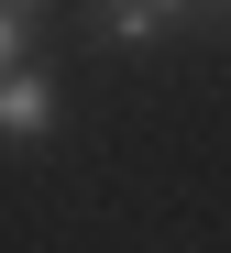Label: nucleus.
<instances>
[{
    "label": "nucleus",
    "instance_id": "obj_2",
    "mask_svg": "<svg viewBox=\"0 0 231 253\" xmlns=\"http://www.w3.org/2000/svg\"><path fill=\"white\" fill-rule=\"evenodd\" d=\"M33 55V22H11V11H0V66H22Z\"/></svg>",
    "mask_w": 231,
    "mask_h": 253
},
{
    "label": "nucleus",
    "instance_id": "obj_3",
    "mask_svg": "<svg viewBox=\"0 0 231 253\" xmlns=\"http://www.w3.org/2000/svg\"><path fill=\"white\" fill-rule=\"evenodd\" d=\"M99 11H154V22H187V0H99Z\"/></svg>",
    "mask_w": 231,
    "mask_h": 253
},
{
    "label": "nucleus",
    "instance_id": "obj_4",
    "mask_svg": "<svg viewBox=\"0 0 231 253\" xmlns=\"http://www.w3.org/2000/svg\"><path fill=\"white\" fill-rule=\"evenodd\" d=\"M0 11H11V22H33V11H44V0H0Z\"/></svg>",
    "mask_w": 231,
    "mask_h": 253
},
{
    "label": "nucleus",
    "instance_id": "obj_1",
    "mask_svg": "<svg viewBox=\"0 0 231 253\" xmlns=\"http://www.w3.org/2000/svg\"><path fill=\"white\" fill-rule=\"evenodd\" d=\"M55 132V88L33 66H0V143H44Z\"/></svg>",
    "mask_w": 231,
    "mask_h": 253
}]
</instances>
